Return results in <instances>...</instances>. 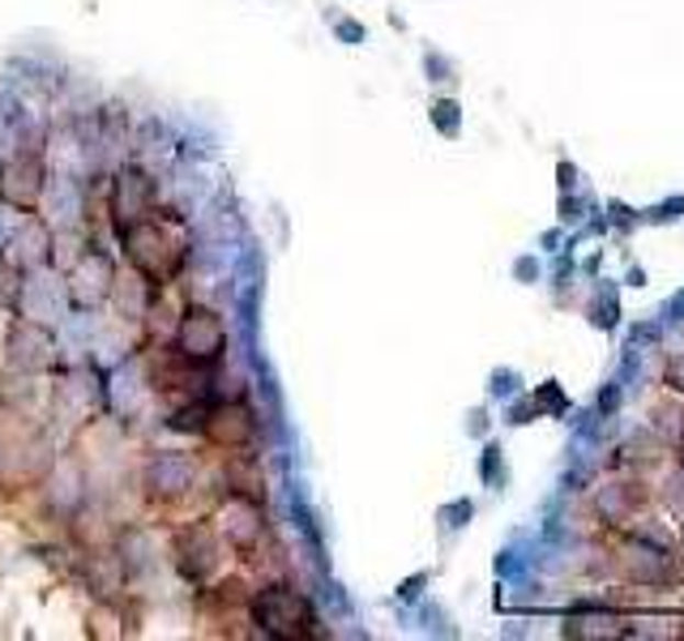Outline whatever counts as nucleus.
Instances as JSON below:
<instances>
[{
  "instance_id": "1",
  "label": "nucleus",
  "mask_w": 684,
  "mask_h": 641,
  "mask_svg": "<svg viewBox=\"0 0 684 641\" xmlns=\"http://www.w3.org/2000/svg\"><path fill=\"white\" fill-rule=\"evenodd\" d=\"M133 492L142 496L146 514L162 518H189L205 514L214 501V475H210V449H150L142 453L137 471H133Z\"/></svg>"
},
{
  "instance_id": "2",
  "label": "nucleus",
  "mask_w": 684,
  "mask_h": 641,
  "mask_svg": "<svg viewBox=\"0 0 684 641\" xmlns=\"http://www.w3.org/2000/svg\"><path fill=\"white\" fill-rule=\"evenodd\" d=\"M116 244H121L128 270H137L155 286H176L189 274V261H193V218L162 198L146 218L128 223L116 236Z\"/></svg>"
},
{
  "instance_id": "3",
  "label": "nucleus",
  "mask_w": 684,
  "mask_h": 641,
  "mask_svg": "<svg viewBox=\"0 0 684 641\" xmlns=\"http://www.w3.org/2000/svg\"><path fill=\"white\" fill-rule=\"evenodd\" d=\"M108 372L112 368H103V360L90 351H81V356L65 351V360L47 372V419L65 437H74L108 415V406H112Z\"/></svg>"
},
{
  "instance_id": "4",
  "label": "nucleus",
  "mask_w": 684,
  "mask_h": 641,
  "mask_svg": "<svg viewBox=\"0 0 684 641\" xmlns=\"http://www.w3.org/2000/svg\"><path fill=\"white\" fill-rule=\"evenodd\" d=\"M244 620L253 625L248 633L253 638H270V641H304V638H322V616L313 599L291 582V577H261L248 595L244 607Z\"/></svg>"
},
{
  "instance_id": "5",
  "label": "nucleus",
  "mask_w": 684,
  "mask_h": 641,
  "mask_svg": "<svg viewBox=\"0 0 684 641\" xmlns=\"http://www.w3.org/2000/svg\"><path fill=\"white\" fill-rule=\"evenodd\" d=\"M162 548H167V569L189 591H202L218 573H227L236 564L232 548L223 543V535L214 530V521L205 518V514H189V518L167 521Z\"/></svg>"
},
{
  "instance_id": "6",
  "label": "nucleus",
  "mask_w": 684,
  "mask_h": 641,
  "mask_svg": "<svg viewBox=\"0 0 684 641\" xmlns=\"http://www.w3.org/2000/svg\"><path fill=\"white\" fill-rule=\"evenodd\" d=\"M205 518L214 521V530H218L223 543L232 548L236 564H244L248 573L270 556L274 530H270L266 496H253V492H218V496L210 501Z\"/></svg>"
},
{
  "instance_id": "7",
  "label": "nucleus",
  "mask_w": 684,
  "mask_h": 641,
  "mask_svg": "<svg viewBox=\"0 0 684 641\" xmlns=\"http://www.w3.org/2000/svg\"><path fill=\"white\" fill-rule=\"evenodd\" d=\"M26 496H31V505H35V514H40L43 521H52L56 530H65V526L94 501V483H90V471H86L78 449L65 445V449L47 462V471L35 480V487H31Z\"/></svg>"
},
{
  "instance_id": "8",
  "label": "nucleus",
  "mask_w": 684,
  "mask_h": 641,
  "mask_svg": "<svg viewBox=\"0 0 684 641\" xmlns=\"http://www.w3.org/2000/svg\"><path fill=\"white\" fill-rule=\"evenodd\" d=\"M167 342L189 363H198V368H223L227 351H232V329H227V317L214 304L184 300Z\"/></svg>"
},
{
  "instance_id": "9",
  "label": "nucleus",
  "mask_w": 684,
  "mask_h": 641,
  "mask_svg": "<svg viewBox=\"0 0 684 641\" xmlns=\"http://www.w3.org/2000/svg\"><path fill=\"white\" fill-rule=\"evenodd\" d=\"M60 360H65V338H60L56 325H43L35 317L9 313L4 334H0V368L47 376Z\"/></svg>"
},
{
  "instance_id": "10",
  "label": "nucleus",
  "mask_w": 684,
  "mask_h": 641,
  "mask_svg": "<svg viewBox=\"0 0 684 641\" xmlns=\"http://www.w3.org/2000/svg\"><path fill=\"white\" fill-rule=\"evenodd\" d=\"M159 201H162L159 171H150V167H142V162H133V159L121 162V167L108 176V184H103V218H108L112 236H121L128 223L146 218Z\"/></svg>"
},
{
  "instance_id": "11",
  "label": "nucleus",
  "mask_w": 684,
  "mask_h": 641,
  "mask_svg": "<svg viewBox=\"0 0 684 641\" xmlns=\"http://www.w3.org/2000/svg\"><path fill=\"white\" fill-rule=\"evenodd\" d=\"M116 274H121L116 252H108V244L94 240L69 270H60L65 295H69V313L74 317H99L108 308V300H112Z\"/></svg>"
},
{
  "instance_id": "12",
  "label": "nucleus",
  "mask_w": 684,
  "mask_h": 641,
  "mask_svg": "<svg viewBox=\"0 0 684 641\" xmlns=\"http://www.w3.org/2000/svg\"><path fill=\"white\" fill-rule=\"evenodd\" d=\"M261 441V411L253 406V394H227L210 398L202 445L210 453H236V449H257Z\"/></svg>"
},
{
  "instance_id": "13",
  "label": "nucleus",
  "mask_w": 684,
  "mask_h": 641,
  "mask_svg": "<svg viewBox=\"0 0 684 641\" xmlns=\"http://www.w3.org/2000/svg\"><path fill=\"white\" fill-rule=\"evenodd\" d=\"M52 167L43 150H9L0 155V201L18 214H35L47 193Z\"/></svg>"
},
{
  "instance_id": "14",
  "label": "nucleus",
  "mask_w": 684,
  "mask_h": 641,
  "mask_svg": "<svg viewBox=\"0 0 684 641\" xmlns=\"http://www.w3.org/2000/svg\"><path fill=\"white\" fill-rule=\"evenodd\" d=\"M13 313H18V317H35V320H43V325H56V329H60L65 320L74 317V313H69V295H65L60 270H56V266H43V270L22 274Z\"/></svg>"
},
{
  "instance_id": "15",
  "label": "nucleus",
  "mask_w": 684,
  "mask_h": 641,
  "mask_svg": "<svg viewBox=\"0 0 684 641\" xmlns=\"http://www.w3.org/2000/svg\"><path fill=\"white\" fill-rule=\"evenodd\" d=\"M0 261L9 270H18V274H31V270L52 266V223L43 218L40 210L18 218V227L9 232V240L0 248Z\"/></svg>"
},
{
  "instance_id": "16",
  "label": "nucleus",
  "mask_w": 684,
  "mask_h": 641,
  "mask_svg": "<svg viewBox=\"0 0 684 641\" xmlns=\"http://www.w3.org/2000/svg\"><path fill=\"white\" fill-rule=\"evenodd\" d=\"M433 124L441 128L445 137H458V103L453 99H437L433 103Z\"/></svg>"
},
{
  "instance_id": "17",
  "label": "nucleus",
  "mask_w": 684,
  "mask_h": 641,
  "mask_svg": "<svg viewBox=\"0 0 684 641\" xmlns=\"http://www.w3.org/2000/svg\"><path fill=\"white\" fill-rule=\"evenodd\" d=\"M334 35L347 43V47H356V43L368 40V31H363L356 18H338V22H334Z\"/></svg>"
},
{
  "instance_id": "18",
  "label": "nucleus",
  "mask_w": 684,
  "mask_h": 641,
  "mask_svg": "<svg viewBox=\"0 0 684 641\" xmlns=\"http://www.w3.org/2000/svg\"><path fill=\"white\" fill-rule=\"evenodd\" d=\"M18 218H22V214H18V210H9V205L0 201V248H4V240H9V232L18 227Z\"/></svg>"
},
{
  "instance_id": "19",
  "label": "nucleus",
  "mask_w": 684,
  "mask_h": 641,
  "mask_svg": "<svg viewBox=\"0 0 684 641\" xmlns=\"http://www.w3.org/2000/svg\"><path fill=\"white\" fill-rule=\"evenodd\" d=\"M668 381H672V390H684V360L672 363V372H668Z\"/></svg>"
}]
</instances>
